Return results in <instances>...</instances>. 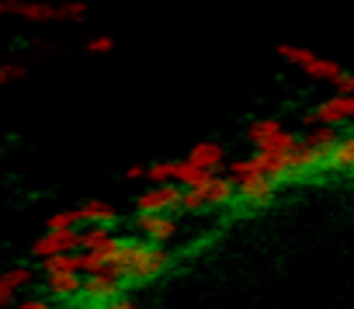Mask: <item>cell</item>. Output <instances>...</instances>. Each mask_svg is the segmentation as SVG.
Wrapping results in <instances>:
<instances>
[{
	"label": "cell",
	"instance_id": "obj_1",
	"mask_svg": "<svg viewBox=\"0 0 354 309\" xmlns=\"http://www.w3.org/2000/svg\"><path fill=\"white\" fill-rule=\"evenodd\" d=\"M174 264V257L156 247V243H146V240H125L122 243V254L118 261H111L104 271L118 281H129V285H146V281H156L160 274H167Z\"/></svg>",
	"mask_w": 354,
	"mask_h": 309
},
{
	"label": "cell",
	"instance_id": "obj_2",
	"mask_svg": "<svg viewBox=\"0 0 354 309\" xmlns=\"http://www.w3.org/2000/svg\"><path fill=\"white\" fill-rule=\"evenodd\" d=\"M185 202V188L181 185H163V188H149L136 198V212L139 216H174V209H181Z\"/></svg>",
	"mask_w": 354,
	"mask_h": 309
},
{
	"label": "cell",
	"instance_id": "obj_3",
	"mask_svg": "<svg viewBox=\"0 0 354 309\" xmlns=\"http://www.w3.org/2000/svg\"><path fill=\"white\" fill-rule=\"evenodd\" d=\"M80 247V230H63V233H42L35 243H32V257L39 261H49V257H59V254H73Z\"/></svg>",
	"mask_w": 354,
	"mask_h": 309
},
{
	"label": "cell",
	"instance_id": "obj_4",
	"mask_svg": "<svg viewBox=\"0 0 354 309\" xmlns=\"http://www.w3.org/2000/svg\"><path fill=\"white\" fill-rule=\"evenodd\" d=\"M132 226H136V233H142L146 243H156V247H163L167 240L177 236V219L174 216H139L136 212Z\"/></svg>",
	"mask_w": 354,
	"mask_h": 309
},
{
	"label": "cell",
	"instance_id": "obj_5",
	"mask_svg": "<svg viewBox=\"0 0 354 309\" xmlns=\"http://www.w3.org/2000/svg\"><path fill=\"white\" fill-rule=\"evenodd\" d=\"M84 295H87L91 302H97V306H111L115 299L125 295V288H122V281L111 278L108 271H97V274L84 278Z\"/></svg>",
	"mask_w": 354,
	"mask_h": 309
},
{
	"label": "cell",
	"instance_id": "obj_6",
	"mask_svg": "<svg viewBox=\"0 0 354 309\" xmlns=\"http://www.w3.org/2000/svg\"><path fill=\"white\" fill-rule=\"evenodd\" d=\"M278 181H271V178H257V181H247V185H236V198L243 202V205H250V209H264V205H271L274 198H278Z\"/></svg>",
	"mask_w": 354,
	"mask_h": 309
},
{
	"label": "cell",
	"instance_id": "obj_7",
	"mask_svg": "<svg viewBox=\"0 0 354 309\" xmlns=\"http://www.w3.org/2000/svg\"><path fill=\"white\" fill-rule=\"evenodd\" d=\"M323 171H333V174H354V132L340 135L337 146L330 149L326 157V167Z\"/></svg>",
	"mask_w": 354,
	"mask_h": 309
},
{
	"label": "cell",
	"instance_id": "obj_8",
	"mask_svg": "<svg viewBox=\"0 0 354 309\" xmlns=\"http://www.w3.org/2000/svg\"><path fill=\"white\" fill-rule=\"evenodd\" d=\"M188 160H192L195 167H202V171L216 174V171L223 167V160H226V153H223V146H219V142H198V146H192Z\"/></svg>",
	"mask_w": 354,
	"mask_h": 309
},
{
	"label": "cell",
	"instance_id": "obj_9",
	"mask_svg": "<svg viewBox=\"0 0 354 309\" xmlns=\"http://www.w3.org/2000/svg\"><path fill=\"white\" fill-rule=\"evenodd\" d=\"M77 212H80V223L84 226H115V219H118V209L108 205V202H101V198L84 202Z\"/></svg>",
	"mask_w": 354,
	"mask_h": 309
},
{
	"label": "cell",
	"instance_id": "obj_10",
	"mask_svg": "<svg viewBox=\"0 0 354 309\" xmlns=\"http://www.w3.org/2000/svg\"><path fill=\"white\" fill-rule=\"evenodd\" d=\"M351 115H347V97H340V94H333V97H326L319 108H316V125H330V129H337L340 122H347Z\"/></svg>",
	"mask_w": 354,
	"mask_h": 309
},
{
	"label": "cell",
	"instance_id": "obj_11",
	"mask_svg": "<svg viewBox=\"0 0 354 309\" xmlns=\"http://www.w3.org/2000/svg\"><path fill=\"white\" fill-rule=\"evenodd\" d=\"M115 240H118V236L111 233V226H84V230H80V250H87V254H101V250H108Z\"/></svg>",
	"mask_w": 354,
	"mask_h": 309
},
{
	"label": "cell",
	"instance_id": "obj_12",
	"mask_svg": "<svg viewBox=\"0 0 354 309\" xmlns=\"http://www.w3.org/2000/svg\"><path fill=\"white\" fill-rule=\"evenodd\" d=\"M46 288L53 299H73L84 292V278L80 274H46Z\"/></svg>",
	"mask_w": 354,
	"mask_h": 309
},
{
	"label": "cell",
	"instance_id": "obj_13",
	"mask_svg": "<svg viewBox=\"0 0 354 309\" xmlns=\"http://www.w3.org/2000/svg\"><path fill=\"white\" fill-rule=\"evenodd\" d=\"M281 132H285V129H281V122H278V118H257V122L247 129V139L261 149V146H268L271 139H278Z\"/></svg>",
	"mask_w": 354,
	"mask_h": 309
},
{
	"label": "cell",
	"instance_id": "obj_14",
	"mask_svg": "<svg viewBox=\"0 0 354 309\" xmlns=\"http://www.w3.org/2000/svg\"><path fill=\"white\" fill-rule=\"evenodd\" d=\"M42 271H46V274H80V254L49 257V261H42Z\"/></svg>",
	"mask_w": 354,
	"mask_h": 309
},
{
	"label": "cell",
	"instance_id": "obj_15",
	"mask_svg": "<svg viewBox=\"0 0 354 309\" xmlns=\"http://www.w3.org/2000/svg\"><path fill=\"white\" fill-rule=\"evenodd\" d=\"M337 129H330V125H313L309 132H306V146H313V149H333L337 146Z\"/></svg>",
	"mask_w": 354,
	"mask_h": 309
},
{
	"label": "cell",
	"instance_id": "obj_16",
	"mask_svg": "<svg viewBox=\"0 0 354 309\" xmlns=\"http://www.w3.org/2000/svg\"><path fill=\"white\" fill-rule=\"evenodd\" d=\"M233 198H236V181L216 178V185L209 188V205H233Z\"/></svg>",
	"mask_w": 354,
	"mask_h": 309
},
{
	"label": "cell",
	"instance_id": "obj_17",
	"mask_svg": "<svg viewBox=\"0 0 354 309\" xmlns=\"http://www.w3.org/2000/svg\"><path fill=\"white\" fill-rule=\"evenodd\" d=\"M80 226V212L77 209H59L46 219V230L49 233H63V230H77Z\"/></svg>",
	"mask_w": 354,
	"mask_h": 309
},
{
	"label": "cell",
	"instance_id": "obj_18",
	"mask_svg": "<svg viewBox=\"0 0 354 309\" xmlns=\"http://www.w3.org/2000/svg\"><path fill=\"white\" fill-rule=\"evenodd\" d=\"M174 174H177V164H149V171H146V181L153 185V188H163V185H177L174 181Z\"/></svg>",
	"mask_w": 354,
	"mask_h": 309
},
{
	"label": "cell",
	"instance_id": "obj_19",
	"mask_svg": "<svg viewBox=\"0 0 354 309\" xmlns=\"http://www.w3.org/2000/svg\"><path fill=\"white\" fill-rule=\"evenodd\" d=\"M278 56H281V59H288V63H295V66L302 70L316 53H313V49H306V46H292V42H285V46H278Z\"/></svg>",
	"mask_w": 354,
	"mask_h": 309
},
{
	"label": "cell",
	"instance_id": "obj_20",
	"mask_svg": "<svg viewBox=\"0 0 354 309\" xmlns=\"http://www.w3.org/2000/svg\"><path fill=\"white\" fill-rule=\"evenodd\" d=\"M0 274H4V278H8V281H11V285H15L18 292H21L25 285H32V278H35L28 264H15V268H8V271H0Z\"/></svg>",
	"mask_w": 354,
	"mask_h": 309
},
{
	"label": "cell",
	"instance_id": "obj_21",
	"mask_svg": "<svg viewBox=\"0 0 354 309\" xmlns=\"http://www.w3.org/2000/svg\"><path fill=\"white\" fill-rule=\"evenodd\" d=\"M205 209H209V195H202V191H185L181 212H205Z\"/></svg>",
	"mask_w": 354,
	"mask_h": 309
},
{
	"label": "cell",
	"instance_id": "obj_22",
	"mask_svg": "<svg viewBox=\"0 0 354 309\" xmlns=\"http://www.w3.org/2000/svg\"><path fill=\"white\" fill-rule=\"evenodd\" d=\"M97 271H104V264H101V257L97 254H87V250H80V274H97Z\"/></svg>",
	"mask_w": 354,
	"mask_h": 309
},
{
	"label": "cell",
	"instance_id": "obj_23",
	"mask_svg": "<svg viewBox=\"0 0 354 309\" xmlns=\"http://www.w3.org/2000/svg\"><path fill=\"white\" fill-rule=\"evenodd\" d=\"M18 77H25V66L21 63H0V84H11Z\"/></svg>",
	"mask_w": 354,
	"mask_h": 309
},
{
	"label": "cell",
	"instance_id": "obj_24",
	"mask_svg": "<svg viewBox=\"0 0 354 309\" xmlns=\"http://www.w3.org/2000/svg\"><path fill=\"white\" fill-rule=\"evenodd\" d=\"M333 87H337V94H340V97H354V73H347V70H344V73L333 80Z\"/></svg>",
	"mask_w": 354,
	"mask_h": 309
},
{
	"label": "cell",
	"instance_id": "obj_25",
	"mask_svg": "<svg viewBox=\"0 0 354 309\" xmlns=\"http://www.w3.org/2000/svg\"><path fill=\"white\" fill-rule=\"evenodd\" d=\"M15 295H18V288L4 278V274H0V309H4V306H11L15 302Z\"/></svg>",
	"mask_w": 354,
	"mask_h": 309
},
{
	"label": "cell",
	"instance_id": "obj_26",
	"mask_svg": "<svg viewBox=\"0 0 354 309\" xmlns=\"http://www.w3.org/2000/svg\"><path fill=\"white\" fill-rule=\"evenodd\" d=\"M87 49H91V53H111V49H115V39H111V35H97V39L87 42Z\"/></svg>",
	"mask_w": 354,
	"mask_h": 309
},
{
	"label": "cell",
	"instance_id": "obj_27",
	"mask_svg": "<svg viewBox=\"0 0 354 309\" xmlns=\"http://www.w3.org/2000/svg\"><path fill=\"white\" fill-rule=\"evenodd\" d=\"M15 309H49V299H42V295H28V299H21Z\"/></svg>",
	"mask_w": 354,
	"mask_h": 309
},
{
	"label": "cell",
	"instance_id": "obj_28",
	"mask_svg": "<svg viewBox=\"0 0 354 309\" xmlns=\"http://www.w3.org/2000/svg\"><path fill=\"white\" fill-rule=\"evenodd\" d=\"M0 15H18L21 18V0H0Z\"/></svg>",
	"mask_w": 354,
	"mask_h": 309
},
{
	"label": "cell",
	"instance_id": "obj_29",
	"mask_svg": "<svg viewBox=\"0 0 354 309\" xmlns=\"http://www.w3.org/2000/svg\"><path fill=\"white\" fill-rule=\"evenodd\" d=\"M104 309H139V302L136 299H129V295H122V299H115L111 306H104Z\"/></svg>",
	"mask_w": 354,
	"mask_h": 309
},
{
	"label": "cell",
	"instance_id": "obj_30",
	"mask_svg": "<svg viewBox=\"0 0 354 309\" xmlns=\"http://www.w3.org/2000/svg\"><path fill=\"white\" fill-rule=\"evenodd\" d=\"M146 171H149V167H139V164H132V167L125 171V178H129V181H146Z\"/></svg>",
	"mask_w": 354,
	"mask_h": 309
}]
</instances>
